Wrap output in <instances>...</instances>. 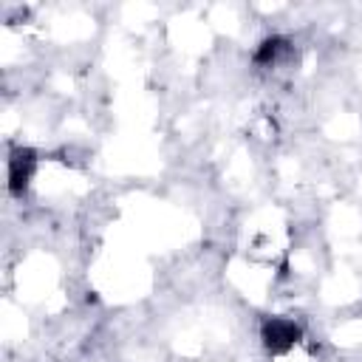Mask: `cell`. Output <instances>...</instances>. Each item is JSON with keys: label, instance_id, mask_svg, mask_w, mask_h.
Instances as JSON below:
<instances>
[{"label": "cell", "instance_id": "cell-3", "mask_svg": "<svg viewBox=\"0 0 362 362\" xmlns=\"http://www.w3.org/2000/svg\"><path fill=\"white\" fill-rule=\"evenodd\" d=\"M288 51H291V42L286 37H266L255 51V62L263 68H274Z\"/></svg>", "mask_w": 362, "mask_h": 362}, {"label": "cell", "instance_id": "cell-1", "mask_svg": "<svg viewBox=\"0 0 362 362\" xmlns=\"http://www.w3.org/2000/svg\"><path fill=\"white\" fill-rule=\"evenodd\" d=\"M303 331L294 320L288 317H266L260 325V339L266 345L269 354H286L300 342Z\"/></svg>", "mask_w": 362, "mask_h": 362}, {"label": "cell", "instance_id": "cell-2", "mask_svg": "<svg viewBox=\"0 0 362 362\" xmlns=\"http://www.w3.org/2000/svg\"><path fill=\"white\" fill-rule=\"evenodd\" d=\"M34 173H37V156H34V150L17 147V150L8 156V189H11L14 195H23V192L28 189Z\"/></svg>", "mask_w": 362, "mask_h": 362}]
</instances>
